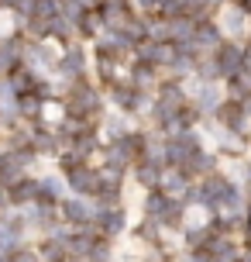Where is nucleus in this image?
<instances>
[{
	"label": "nucleus",
	"mask_w": 251,
	"mask_h": 262,
	"mask_svg": "<svg viewBox=\"0 0 251 262\" xmlns=\"http://www.w3.org/2000/svg\"><path fill=\"white\" fill-rule=\"evenodd\" d=\"M193 79H199V83H224V73H220V66H217L213 55H203V59L196 62Z\"/></svg>",
	"instance_id": "26"
},
{
	"label": "nucleus",
	"mask_w": 251,
	"mask_h": 262,
	"mask_svg": "<svg viewBox=\"0 0 251 262\" xmlns=\"http://www.w3.org/2000/svg\"><path fill=\"white\" fill-rule=\"evenodd\" d=\"M48 38L59 41V45H69V41H76V25L69 21L66 14H55L48 21Z\"/></svg>",
	"instance_id": "25"
},
{
	"label": "nucleus",
	"mask_w": 251,
	"mask_h": 262,
	"mask_svg": "<svg viewBox=\"0 0 251 262\" xmlns=\"http://www.w3.org/2000/svg\"><path fill=\"white\" fill-rule=\"evenodd\" d=\"M224 41L227 38H224V31H220V25H217V17H203V21H196V31H193L189 45H193V52L203 59V55H213Z\"/></svg>",
	"instance_id": "14"
},
{
	"label": "nucleus",
	"mask_w": 251,
	"mask_h": 262,
	"mask_svg": "<svg viewBox=\"0 0 251 262\" xmlns=\"http://www.w3.org/2000/svg\"><path fill=\"white\" fill-rule=\"evenodd\" d=\"M96 200H90V196H72L69 193L62 204H59V214H62V224L66 228H93V221H96Z\"/></svg>",
	"instance_id": "7"
},
{
	"label": "nucleus",
	"mask_w": 251,
	"mask_h": 262,
	"mask_svg": "<svg viewBox=\"0 0 251 262\" xmlns=\"http://www.w3.org/2000/svg\"><path fill=\"white\" fill-rule=\"evenodd\" d=\"M4 90H7V79H0V100H4Z\"/></svg>",
	"instance_id": "32"
},
{
	"label": "nucleus",
	"mask_w": 251,
	"mask_h": 262,
	"mask_svg": "<svg viewBox=\"0 0 251 262\" xmlns=\"http://www.w3.org/2000/svg\"><path fill=\"white\" fill-rule=\"evenodd\" d=\"M165 7V0H134V11L138 14H159Z\"/></svg>",
	"instance_id": "29"
},
{
	"label": "nucleus",
	"mask_w": 251,
	"mask_h": 262,
	"mask_svg": "<svg viewBox=\"0 0 251 262\" xmlns=\"http://www.w3.org/2000/svg\"><path fill=\"white\" fill-rule=\"evenodd\" d=\"M186 90H189V104L196 107L203 118H213V114L220 111V104L227 100L224 83H199V79H189Z\"/></svg>",
	"instance_id": "6"
},
{
	"label": "nucleus",
	"mask_w": 251,
	"mask_h": 262,
	"mask_svg": "<svg viewBox=\"0 0 251 262\" xmlns=\"http://www.w3.org/2000/svg\"><path fill=\"white\" fill-rule=\"evenodd\" d=\"M220 166H224V159L217 156L210 145H203V148H196V152H189V159H186L179 169H183L193 183H199V180H207V176H213V172H220Z\"/></svg>",
	"instance_id": "9"
},
{
	"label": "nucleus",
	"mask_w": 251,
	"mask_h": 262,
	"mask_svg": "<svg viewBox=\"0 0 251 262\" xmlns=\"http://www.w3.org/2000/svg\"><path fill=\"white\" fill-rule=\"evenodd\" d=\"M175 55H179V45L175 41H155V38H145L141 45H134V59H141V62H152L155 69H169L175 62Z\"/></svg>",
	"instance_id": "12"
},
{
	"label": "nucleus",
	"mask_w": 251,
	"mask_h": 262,
	"mask_svg": "<svg viewBox=\"0 0 251 262\" xmlns=\"http://www.w3.org/2000/svg\"><path fill=\"white\" fill-rule=\"evenodd\" d=\"M131 128H138V121H134V118L120 114V111H107L104 121H100V138H104V145L107 142H120Z\"/></svg>",
	"instance_id": "18"
},
{
	"label": "nucleus",
	"mask_w": 251,
	"mask_h": 262,
	"mask_svg": "<svg viewBox=\"0 0 251 262\" xmlns=\"http://www.w3.org/2000/svg\"><path fill=\"white\" fill-rule=\"evenodd\" d=\"M104 31H107V28H104V21H100V14H96V11H86L80 21H76V38L86 41V45H93Z\"/></svg>",
	"instance_id": "23"
},
{
	"label": "nucleus",
	"mask_w": 251,
	"mask_h": 262,
	"mask_svg": "<svg viewBox=\"0 0 251 262\" xmlns=\"http://www.w3.org/2000/svg\"><path fill=\"white\" fill-rule=\"evenodd\" d=\"M7 196H11L14 207H28V204H35V200H38V176H35V172L21 176L17 183L7 186Z\"/></svg>",
	"instance_id": "21"
},
{
	"label": "nucleus",
	"mask_w": 251,
	"mask_h": 262,
	"mask_svg": "<svg viewBox=\"0 0 251 262\" xmlns=\"http://www.w3.org/2000/svg\"><path fill=\"white\" fill-rule=\"evenodd\" d=\"M169 31H172V41H175V45H179V41H189L193 31H196V21H193L189 14H179V17L169 21Z\"/></svg>",
	"instance_id": "27"
},
{
	"label": "nucleus",
	"mask_w": 251,
	"mask_h": 262,
	"mask_svg": "<svg viewBox=\"0 0 251 262\" xmlns=\"http://www.w3.org/2000/svg\"><path fill=\"white\" fill-rule=\"evenodd\" d=\"M66 196H69V186H66V176L59 169H45L38 176V200L35 204H55L59 207Z\"/></svg>",
	"instance_id": "16"
},
{
	"label": "nucleus",
	"mask_w": 251,
	"mask_h": 262,
	"mask_svg": "<svg viewBox=\"0 0 251 262\" xmlns=\"http://www.w3.org/2000/svg\"><path fill=\"white\" fill-rule=\"evenodd\" d=\"M244 45H248V66H251V41H244Z\"/></svg>",
	"instance_id": "33"
},
{
	"label": "nucleus",
	"mask_w": 251,
	"mask_h": 262,
	"mask_svg": "<svg viewBox=\"0 0 251 262\" xmlns=\"http://www.w3.org/2000/svg\"><path fill=\"white\" fill-rule=\"evenodd\" d=\"M7 262H38V252H35V242H31V245H21V249L14 252V255H7Z\"/></svg>",
	"instance_id": "28"
},
{
	"label": "nucleus",
	"mask_w": 251,
	"mask_h": 262,
	"mask_svg": "<svg viewBox=\"0 0 251 262\" xmlns=\"http://www.w3.org/2000/svg\"><path fill=\"white\" fill-rule=\"evenodd\" d=\"M104 93H107L110 111H120V114L134 118L138 124H145V121H148V111H152V104H155V93H152V90H138V86L128 83V79H120V83H114V86H107Z\"/></svg>",
	"instance_id": "2"
},
{
	"label": "nucleus",
	"mask_w": 251,
	"mask_h": 262,
	"mask_svg": "<svg viewBox=\"0 0 251 262\" xmlns=\"http://www.w3.org/2000/svg\"><path fill=\"white\" fill-rule=\"evenodd\" d=\"M183 4H186V0H183Z\"/></svg>",
	"instance_id": "34"
},
{
	"label": "nucleus",
	"mask_w": 251,
	"mask_h": 262,
	"mask_svg": "<svg viewBox=\"0 0 251 262\" xmlns=\"http://www.w3.org/2000/svg\"><path fill=\"white\" fill-rule=\"evenodd\" d=\"M231 4H234V7H241V11L251 17V0H231Z\"/></svg>",
	"instance_id": "30"
},
{
	"label": "nucleus",
	"mask_w": 251,
	"mask_h": 262,
	"mask_svg": "<svg viewBox=\"0 0 251 262\" xmlns=\"http://www.w3.org/2000/svg\"><path fill=\"white\" fill-rule=\"evenodd\" d=\"M38 79H41V73H35V69H31V66H17V69H14L11 76H7V83H11V90L14 93H31L35 90V86H38Z\"/></svg>",
	"instance_id": "24"
},
{
	"label": "nucleus",
	"mask_w": 251,
	"mask_h": 262,
	"mask_svg": "<svg viewBox=\"0 0 251 262\" xmlns=\"http://www.w3.org/2000/svg\"><path fill=\"white\" fill-rule=\"evenodd\" d=\"M62 104H66V118L86 121V124H96V128H100L104 114L110 111L104 86H100L93 76L72 79V83H69V90H66V97H62Z\"/></svg>",
	"instance_id": "1"
},
{
	"label": "nucleus",
	"mask_w": 251,
	"mask_h": 262,
	"mask_svg": "<svg viewBox=\"0 0 251 262\" xmlns=\"http://www.w3.org/2000/svg\"><path fill=\"white\" fill-rule=\"evenodd\" d=\"M96 166L110 176H120V180H128L131 176V166H134V156L128 152V145L124 142H107L100 148V156H96Z\"/></svg>",
	"instance_id": "8"
},
{
	"label": "nucleus",
	"mask_w": 251,
	"mask_h": 262,
	"mask_svg": "<svg viewBox=\"0 0 251 262\" xmlns=\"http://www.w3.org/2000/svg\"><path fill=\"white\" fill-rule=\"evenodd\" d=\"M213 59H217V66H220V73H224V83L231 76H241L244 69H248V45L244 41H231L227 38L217 52H213Z\"/></svg>",
	"instance_id": "13"
},
{
	"label": "nucleus",
	"mask_w": 251,
	"mask_h": 262,
	"mask_svg": "<svg viewBox=\"0 0 251 262\" xmlns=\"http://www.w3.org/2000/svg\"><path fill=\"white\" fill-rule=\"evenodd\" d=\"M189 186H193V180H189V176H186L179 166H169V169H162V183H159L162 193L175 196V200H186Z\"/></svg>",
	"instance_id": "22"
},
{
	"label": "nucleus",
	"mask_w": 251,
	"mask_h": 262,
	"mask_svg": "<svg viewBox=\"0 0 251 262\" xmlns=\"http://www.w3.org/2000/svg\"><path fill=\"white\" fill-rule=\"evenodd\" d=\"M134 186H141V193H148V190H159L162 183V166H155V162H148V159H138L131 166V176H128Z\"/></svg>",
	"instance_id": "20"
},
{
	"label": "nucleus",
	"mask_w": 251,
	"mask_h": 262,
	"mask_svg": "<svg viewBox=\"0 0 251 262\" xmlns=\"http://www.w3.org/2000/svg\"><path fill=\"white\" fill-rule=\"evenodd\" d=\"M21 62H24V35L14 31L7 38H0V79H7Z\"/></svg>",
	"instance_id": "17"
},
{
	"label": "nucleus",
	"mask_w": 251,
	"mask_h": 262,
	"mask_svg": "<svg viewBox=\"0 0 251 262\" xmlns=\"http://www.w3.org/2000/svg\"><path fill=\"white\" fill-rule=\"evenodd\" d=\"M93 228L100 231L104 238H124L128 231H131V214H128V204L124 207H100L96 210V221H93Z\"/></svg>",
	"instance_id": "11"
},
{
	"label": "nucleus",
	"mask_w": 251,
	"mask_h": 262,
	"mask_svg": "<svg viewBox=\"0 0 251 262\" xmlns=\"http://www.w3.org/2000/svg\"><path fill=\"white\" fill-rule=\"evenodd\" d=\"M59 55H62V45L52 38L45 41H35L24 35V66H31L35 73H41V76H52L55 66H59Z\"/></svg>",
	"instance_id": "4"
},
{
	"label": "nucleus",
	"mask_w": 251,
	"mask_h": 262,
	"mask_svg": "<svg viewBox=\"0 0 251 262\" xmlns=\"http://www.w3.org/2000/svg\"><path fill=\"white\" fill-rule=\"evenodd\" d=\"M90 49H93V59H96V62L131 66V59H134V49H131V45H128L124 38H120L117 31H104V35L93 41Z\"/></svg>",
	"instance_id": "5"
},
{
	"label": "nucleus",
	"mask_w": 251,
	"mask_h": 262,
	"mask_svg": "<svg viewBox=\"0 0 251 262\" xmlns=\"http://www.w3.org/2000/svg\"><path fill=\"white\" fill-rule=\"evenodd\" d=\"M93 69V49L86 41H69L62 45V55H59V66H55L52 76H62V79H80V76H90Z\"/></svg>",
	"instance_id": "3"
},
{
	"label": "nucleus",
	"mask_w": 251,
	"mask_h": 262,
	"mask_svg": "<svg viewBox=\"0 0 251 262\" xmlns=\"http://www.w3.org/2000/svg\"><path fill=\"white\" fill-rule=\"evenodd\" d=\"M241 262H251V249H244V252H241Z\"/></svg>",
	"instance_id": "31"
},
{
	"label": "nucleus",
	"mask_w": 251,
	"mask_h": 262,
	"mask_svg": "<svg viewBox=\"0 0 251 262\" xmlns=\"http://www.w3.org/2000/svg\"><path fill=\"white\" fill-rule=\"evenodd\" d=\"M217 25L224 31V38H231V41H248V35H251V17L241 11V7H234V4L220 7Z\"/></svg>",
	"instance_id": "15"
},
{
	"label": "nucleus",
	"mask_w": 251,
	"mask_h": 262,
	"mask_svg": "<svg viewBox=\"0 0 251 262\" xmlns=\"http://www.w3.org/2000/svg\"><path fill=\"white\" fill-rule=\"evenodd\" d=\"M100 180H104V172H100V166L96 162H83V166H76L72 172H66V186L72 196H96V190H100Z\"/></svg>",
	"instance_id": "10"
},
{
	"label": "nucleus",
	"mask_w": 251,
	"mask_h": 262,
	"mask_svg": "<svg viewBox=\"0 0 251 262\" xmlns=\"http://www.w3.org/2000/svg\"><path fill=\"white\" fill-rule=\"evenodd\" d=\"M159 79H162V69H155L152 62H141V59H131V66H128V83H134L138 90L155 93Z\"/></svg>",
	"instance_id": "19"
}]
</instances>
